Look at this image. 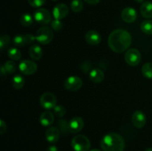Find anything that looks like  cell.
<instances>
[{"mask_svg":"<svg viewBox=\"0 0 152 151\" xmlns=\"http://www.w3.org/2000/svg\"><path fill=\"white\" fill-rule=\"evenodd\" d=\"M4 67L5 68L6 72L8 73H13L16 72V68H17V65L13 61H7V62H6L4 63Z\"/></svg>","mask_w":152,"mask_h":151,"instance_id":"4316f807","label":"cell"},{"mask_svg":"<svg viewBox=\"0 0 152 151\" xmlns=\"http://www.w3.org/2000/svg\"><path fill=\"white\" fill-rule=\"evenodd\" d=\"M132 43V36L127 30L117 29L112 31L108 37V45L115 53H123Z\"/></svg>","mask_w":152,"mask_h":151,"instance_id":"6da1fadb","label":"cell"},{"mask_svg":"<svg viewBox=\"0 0 152 151\" xmlns=\"http://www.w3.org/2000/svg\"><path fill=\"white\" fill-rule=\"evenodd\" d=\"M28 1L33 7H39L45 3L46 0H28Z\"/></svg>","mask_w":152,"mask_h":151,"instance_id":"1f68e13d","label":"cell"},{"mask_svg":"<svg viewBox=\"0 0 152 151\" xmlns=\"http://www.w3.org/2000/svg\"><path fill=\"white\" fill-rule=\"evenodd\" d=\"M29 55L34 60H39L42 56V49L38 44H34L30 47Z\"/></svg>","mask_w":152,"mask_h":151,"instance_id":"d6986e66","label":"cell"},{"mask_svg":"<svg viewBox=\"0 0 152 151\" xmlns=\"http://www.w3.org/2000/svg\"><path fill=\"white\" fill-rule=\"evenodd\" d=\"M25 36V40H26V44H31L34 41H35L36 38L35 36H33L31 34H27Z\"/></svg>","mask_w":152,"mask_h":151,"instance_id":"836d02e7","label":"cell"},{"mask_svg":"<svg viewBox=\"0 0 152 151\" xmlns=\"http://www.w3.org/2000/svg\"><path fill=\"white\" fill-rule=\"evenodd\" d=\"M71 10L75 13H79L83 9V2L82 0H73L71 4Z\"/></svg>","mask_w":152,"mask_h":151,"instance_id":"484cf974","label":"cell"},{"mask_svg":"<svg viewBox=\"0 0 152 151\" xmlns=\"http://www.w3.org/2000/svg\"><path fill=\"white\" fill-rule=\"evenodd\" d=\"M71 146L74 151H88L91 147V142L84 135H77L73 138Z\"/></svg>","mask_w":152,"mask_h":151,"instance_id":"3957f363","label":"cell"},{"mask_svg":"<svg viewBox=\"0 0 152 151\" xmlns=\"http://www.w3.org/2000/svg\"><path fill=\"white\" fill-rule=\"evenodd\" d=\"M140 29L144 33L147 35H152V21L145 20L140 25Z\"/></svg>","mask_w":152,"mask_h":151,"instance_id":"603a6c76","label":"cell"},{"mask_svg":"<svg viewBox=\"0 0 152 151\" xmlns=\"http://www.w3.org/2000/svg\"><path fill=\"white\" fill-rule=\"evenodd\" d=\"M142 73L145 78H152V63L147 62L142 67Z\"/></svg>","mask_w":152,"mask_h":151,"instance_id":"cb8c5ba5","label":"cell"},{"mask_svg":"<svg viewBox=\"0 0 152 151\" xmlns=\"http://www.w3.org/2000/svg\"><path fill=\"white\" fill-rule=\"evenodd\" d=\"M134 1H136V2H137V3H141V2H142L144 0H134Z\"/></svg>","mask_w":152,"mask_h":151,"instance_id":"74e56055","label":"cell"},{"mask_svg":"<svg viewBox=\"0 0 152 151\" xmlns=\"http://www.w3.org/2000/svg\"><path fill=\"white\" fill-rule=\"evenodd\" d=\"M125 61L130 66H137L139 65L141 61L140 53L139 50L135 48L129 49L125 53Z\"/></svg>","mask_w":152,"mask_h":151,"instance_id":"5b68a950","label":"cell"},{"mask_svg":"<svg viewBox=\"0 0 152 151\" xmlns=\"http://www.w3.org/2000/svg\"><path fill=\"white\" fill-rule=\"evenodd\" d=\"M62 26H63V25H62V22H61L60 20H59V19H55V20L51 22V28L53 30H62Z\"/></svg>","mask_w":152,"mask_h":151,"instance_id":"4dcf8cb0","label":"cell"},{"mask_svg":"<svg viewBox=\"0 0 152 151\" xmlns=\"http://www.w3.org/2000/svg\"><path fill=\"white\" fill-rule=\"evenodd\" d=\"M36 40L42 44H48L53 38V33L51 28L47 26L40 28L35 36Z\"/></svg>","mask_w":152,"mask_h":151,"instance_id":"277c9868","label":"cell"},{"mask_svg":"<svg viewBox=\"0 0 152 151\" xmlns=\"http://www.w3.org/2000/svg\"><path fill=\"white\" fill-rule=\"evenodd\" d=\"M101 36L97 31L89 30L86 34V40L91 45H97L101 41Z\"/></svg>","mask_w":152,"mask_h":151,"instance_id":"5bb4252c","label":"cell"},{"mask_svg":"<svg viewBox=\"0 0 152 151\" xmlns=\"http://www.w3.org/2000/svg\"><path fill=\"white\" fill-rule=\"evenodd\" d=\"M86 3L89 4H91V5H94V4H98V3L100 1V0H84Z\"/></svg>","mask_w":152,"mask_h":151,"instance_id":"e575fe53","label":"cell"},{"mask_svg":"<svg viewBox=\"0 0 152 151\" xmlns=\"http://www.w3.org/2000/svg\"><path fill=\"white\" fill-rule=\"evenodd\" d=\"M52 1H56V0H52Z\"/></svg>","mask_w":152,"mask_h":151,"instance_id":"60d3db41","label":"cell"},{"mask_svg":"<svg viewBox=\"0 0 152 151\" xmlns=\"http://www.w3.org/2000/svg\"><path fill=\"white\" fill-rule=\"evenodd\" d=\"M33 17L29 13H24L20 17V23L22 26L28 27L32 25L33 23Z\"/></svg>","mask_w":152,"mask_h":151,"instance_id":"d4e9b609","label":"cell"},{"mask_svg":"<svg viewBox=\"0 0 152 151\" xmlns=\"http://www.w3.org/2000/svg\"><path fill=\"white\" fill-rule=\"evenodd\" d=\"M54 121L53 114L50 111H45L41 114L39 117V121L42 125L47 127L51 125Z\"/></svg>","mask_w":152,"mask_h":151,"instance_id":"2e32d148","label":"cell"},{"mask_svg":"<svg viewBox=\"0 0 152 151\" xmlns=\"http://www.w3.org/2000/svg\"><path fill=\"white\" fill-rule=\"evenodd\" d=\"M89 78L93 82L100 83L103 81L105 76H104V73L100 69L96 68L91 71L90 74H89Z\"/></svg>","mask_w":152,"mask_h":151,"instance_id":"e0dca14e","label":"cell"},{"mask_svg":"<svg viewBox=\"0 0 152 151\" xmlns=\"http://www.w3.org/2000/svg\"><path fill=\"white\" fill-rule=\"evenodd\" d=\"M121 17L124 22H127V23H132L137 18V13L133 7H128L123 10Z\"/></svg>","mask_w":152,"mask_h":151,"instance_id":"8fae6325","label":"cell"},{"mask_svg":"<svg viewBox=\"0 0 152 151\" xmlns=\"http://www.w3.org/2000/svg\"><path fill=\"white\" fill-rule=\"evenodd\" d=\"M13 44L17 47H22L26 44V40H25V36L17 35L13 38Z\"/></svg>","mask_w":152,"mask_h":151,"instance_id":"f1b7e54d","label":"cell"},{"mask_svg":"<svg viewBox=\"0 0 152 151\" xmlns=\"http://www.w3.org/2000/svg\"><path fill=\"white\" fill-rule=\"evenodd\" d=\"M7 56L12 60L18 61L22 57V53H21L20 50L16 47H11L7 51Z\"/></svg>","mask_w":152,"mask_h":151,"instance_id":"44dd1931","label":"cell"},{"mask_svg":"<svg viewBox=\"0 0 152 151\" xmlns=\"http://www.w3.org/2000/svg\"><path fill=\"white\" fill-rule=\"evenodd\" d=\"M10 42V36L7 34H4L2 35L0 38V48L1 50H3L4 49L7 48L9 46Z\"/></svg>","mask_w":152,"mask_h":151,"instance_id":"83f0119b","label":"cell"},{"mask_svg":"<svg viewBox=\"0 0 152 151\" xmlns=\"http://www.w3.org/2000/svg\"><path fill=\"white\" fill-rule=\"evenodd\" d=\"M140 13L144 18H152V2L148 1L142 3L140 7Z\"/></svg>","mask_w":152,"mask_h":151,"instance_id":"ac0fdd59","label":"cell"},{"mask_svg":"<svg viewBox=\"0 0 152 151\" xmlns=\"http://www.w3.org/2000/svg\"><path fill=\"white\" fill-rule=\"evenodd\" d=\"M56 97L52 93H45L40 97V105L45 109H53L56 105Z\"/></svg>","mask_w":152,"mask_h":151,"instance_id":"8992f818","label":"cell"},{"mask_svg":"<svg viewBox=\"0 0 152 151\" xmlns=\"http://www.w3.org/2000/svg\"><path fill=\"white\" fill-rule=\"evenodd\" d=\"M1 75L2 76H4V74H6V70H5V68H4V65H2V66L1 67Z\"/></svg>","mask_w":152,"mask_h":151,"instance_id":"8d00e7d4","label":"cell"},{"mask_svg":"<svg viewBox=\"0 0 152 151\" xmlns=\"http://www.w3.org/2000/svg\"><path fill=\"white\" fill-rule=\"evenodd\" d=\"M132 123L137 128H142L146 124L145 115L140 110L135 111L132 115Z\"/></svg>","mask_w":152,"mask_h":151,"instance_id":"7c38bea8","label":"cell"},{"mask_svg":"<svg viewBox=\"0 0 152 151\" xmlns=\"http://www.w3.org/2000/svg\"><path fill=\"white\" fill-rule=\"evenodd\" d=\"M84 127V120L80 116L74 117L69 121L70 132L73 133H77L81 131Z\"/></svg>","mask_w":152,"mask_h":151,"instance_id":"4fadbf2b","label":"cell"},{"mask_svg":"<svg viewBox=\"0 0 152 151\" xmlns=\"http://www.w3.org/2000/svg\"><path fill=\"white\" fill-rule=\"evenodd\" d=\"M12 84L15 89H21L25 84V78L20 74H16L12 78Z\"/></svg>","mask_w":152,"mask_h":151,"instance_id":"ffe728a7","label":"cell"},{"mask_svg":"<svg viewBox=\"0 0 152 151\" xmlns=\"http://www.w3.org/2000/svg\"><path fill=\"white\" fill-rule=\"evenodd\" d=\"M64 86L65 88L69 91H77L83 86V81L80 77L72 76L65 80Z\"/></svg>","mask_w":152,"mask_h":151,"instance_id":"ba28073f","label":"cell"},{"mask_svg":"<svg viewBox=\"0 0 152 151\" xmlns=\"http://www.w3.org/2000/svg\"><path fill=\"white\" fill-rule=\"evenodd\" d=\"M46 151H58L57 147L55 145H51V146L48 147Z\"/></svg>","mask_w":152,"mask_h":151,"instance_id":"d590c367","label":"cell"},{"mask_svg":"<svg viewBox=\"0 0 152 151\" xmlns=\"http://www.w3.org/2000/svg\"><path fill=\"white\" fill-rule=\"evenodd\" d=\"M100 144L103 151H123L125 149L124 139L116 133L105 135L101 140Z\"/></svg>","mask_w":152,"mask_h":151,"instance_id":"7a4b0ae2","label":"cell"},{"mask_svg":"<svg viewBox=\"0 0 152 151\" xmlns=\"http://www.w3.org/2000/svg\"><path fill=\"white\" fill-rule=\"evenodd\" d=\"M53 111L58 117H63L66 113V110L62 105H56L53 108Z\"/></svg>","mask_w":152,"mask_h":151,"instance_id":"f546056e","label":"cell"},{"mask_svg":"<svg viewBox=\"0 0 152 151\" xmlns=\"http://www.w3.org/2000/svg\"><path fill=\"white\" fill-rule=\"evenodd\" d=\"M45 139L50 143H56L59 139V130L55 127H51L45 132Z\"/></svg>","mask_w":152,"mask_h":151,"instance_id":"9a60e30c","label":"cell"},{"mask_svg":"<svg viewBox=\"0 0 152 151\" xmlns=\"http://www.w3.org/2000/svg\"><path fill=\"white\" fill-rule=\"evenodd\" d=\"M7 130V125L6 123L2 119L0 120V134L3 135Z\"/></svg>","mask_w":152,"mask_h":151,"instance_id":"d6a6232c","label":"cell"},{"mask_svg":"<svg viewBox=\"0 0 152 151\" xmlns=\"http://www.w3.org/2000/svg\"><path fill=\"white\" fill-rule=\"evenodd\" d=\"M145 151H152V148H148L145 150Z\"/></svg>","mask_w":152,"mask_h":151,"instance_id":"f35d334b","label":"cell"},{"mask_svg":"<svg viewBox=\"0 0 152 151\" xmlns=\"http://www.w3.org/2000/svg\"><path fill=\"white\" fill-rule=\"evenodd\" d=\"M19 69L24 75H32L37 71V65L33 61L24 60L19 65Z\"/></svg>","mask_w":152,"mask_h":151,"instance_id":"9c48e42d","label":"cell"},{"mask_svg":"<svg viewBox=\"0 0 152 151\" xmlns=\"http://www.w3.org/2000/svg\"><path fill=\"white\" fill-rule=\"evenodd\" d=\"M57 126L59 131H60L63 135L68 134V132H70L69 122H68V121H66V120L65 119L59 120L57 123Z\"/></svg>","mask_w":152,"mask_h":151,"instance_id":"7402d4cb","label":"cell"},{"mask_svg":"<svg viewBox=\"0 0 152 151\" xmlns=\"http://www.w3.org/2000/svg\"><path fill=\"white\" fill-rule=\"evenodd\" d=\"M69 12V8L68 6L65 4H58L53 7V16L55 19H61L66 17Z\"/></svg>","mask_w":152,"mask_h":151,"instance_id":"30bf717a","label":"cell"},{"mask_svg":"<svg viewBox=\"0 0 152 151\" xmlns=\"http://www.w3.org/2000/svg\"><path fill=\"white\" fill-rule=\"evenodd\" d=\"M91 151H101V150H99L98 149H94V150H91Z\"/></svg>","mask_w":152,"mask_h":151,"instance_id":"ab89813d","label":"cell"},{"mask_svg":"<svg viewBox=\"0 0 152 151\" xmlns=\"http://www.w3.org/2000/svg\"><path fill=\"white\" fill-rule=\"evenodd\" d=\"M34 19L40 25H48L51 22V14L45 8H39L34 12Z\"/></svg>","mask_w":152,"mask_h":151,"instance_id":"52a82bcc","label":"cell"}]
</instances>
